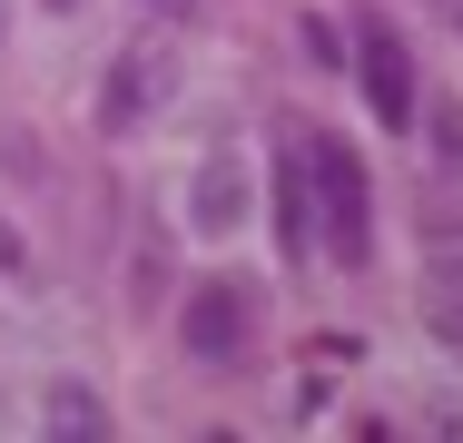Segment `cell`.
Listing matches in <instances>:
<instances>
[{
  "label": "cell",
  "instance_id": "6da1fadb",
  "mask_svg": "<svg viewBox=\"0 0 463 443\" xmlns=\"http://www.w3.org/2000/svg\"><path fill=\"white\" fill-rule=\"evenodd\" d=\"M306 168H316V217H326V257L335 266H365L374 257V187H365V158L345 138H306Z\"/></svg>",
  "mask_w": 463,
  "mask_h": 443
},
{
  "label": "cell",
  "instance_id": "7a4b0ae2",
  "mask_svg": "<svg viewBox=\"0 0 463 443\" xmlns=\"http://www.w3.org/2000/svg\"><path fill=\"white\" fill-rule=\"evenodd\" d=\"M355 89H365V108L384 118V128H414V118H424L404 30H384V20H365V30H355Z\"/></svg>",
  "mask_w": 463,
  "mask_h": 443
},
{
  "label": "cell",
  "instance_id": "3957f363",
  "mask_svg": "<svg viewBox=\"0 0 463 443\" xmlns=\"http://www.w3.org/2000/svg\"><path fill=\"white\" fill-rule=\"evenodd\" d=\"M168 89H178V60H168V50H118L109 99H99V128H109V138H128L138 118H158V108H168Z\"/></svg>",
  "mask_w": 463,
  "mask_h": 443
},
{
  "label": "cell",
  "instance_id": "277c9868",
  "mask_svg": "<svg viewBox=\"0 0 463 443\" xmlns=\"http://www.w3.org/2000/svg\"><path fill=\"white\" fill-rule=\"evenodd\" d=\"M178 335H187L197 364H237V354H247V296H237V286H217V276H207V286H187Z\"/></svg>",
  "mask_w": 463,
  "mask_h": 443
},
{
  "label": "cell",
  "instance_id": "5b68a950",
  "mask_svg": "<svg viewBox=\"0 0 463 443\" xmlns=\"http://www.w3.org/2000/svg\"><path fill=\"white\" fill-rule=\"evenodd\" d=\"M277 237L286 257L306 266V247H326V217H316V168H306V148H286L277 158Z\"/></svg>",
  "mask_w": 463,
  "mask_h": 443
},
{
  "label": "cell",
  "instance_id": "8992f818",
  "mask_svg": "<svg viewBox=\"0 0 463 443\" xmlns=\"http://www.w3.org/2000/svg\"><path fill=\"white\" fill-rule=\"evenodd\" d=\"M40 424H50V434H109V404H99L90 384H50V414H40Z\"/></svg>",
  "mask_w": 463,
  "mask_h": 443
},
{
  "label": "cell",
  "instance_id": "52a82bcc",
  "mask_svg": "<svg viewBox=\"0 0 463 443\" xmlns=\"http://www.w3.org/2000/svg\"><path fill=\"white\" fill-rule=\"evenodd\" d=\"M197 227H237V168L227 158H207V177H197Z\"/></svg>",
  "mask_w": 463,
  "mask_h": 443
},
{
  "label": "cell",
  "instance_id": "ba28073f",
  "mask_svg": "<svg viewBox=\"0 0 463 443\" xmlns=\"http://www.w3.org/2000/svg\"><path fill=\"white\" fill-rule=\"evenodd\" d=\"M296 40H306V60H326V70H355V40H345L335 20H316V10H306V20H296Z\"/></svg>",
  "mask_w": 463,
  "mask_h": 443
},
{
  "label": "cell",
  "instance_id": "9c48e42d",
  "mask_svg": "<svg viewBox=\"0 0 463 443\" xmlns=\"http://www.w3.org/2000/svg\"><path fill=\"white\" fill-rule=\"evenodd\" d=\"M434 158L463 168V108H434Z\"/></svg>",
  "mask_w": 463,
  "mask_h": 443
},
{
  "label": "cell",
  "instance_id": "30bf717a",
  "mask_svg": "<svg viewBox=\"0 0 463 443\" xmlns=\"http://www.w3.org/2000/svg\"><path fill=\"white\" fill-rule=\"evenodd\" d=\"M138 10H158V20H178V30L197 20V0H138Z\"/></svg>",
  "mask_w": 463,
  "mask_h": 443
},
{
  "label": "cell",
  "instance_id": "8fae6325",
  "mask_svg": "<svg viewBox=\"0 0 463 443\" xmlns=\"http://www.w3.org/2000/svg\"><path fill=\"white\" fill-rule=\"evenodd\" d=\"M0 266H20V237H10V227H0Z\"/></svg>",
  "mask_w": 463,
  "mask_h": 443
},
{
  "label": "cell",
  "instance_id": "7c38bea8",
  "mask_svg": "<svg viewBox=\"0 0 463 443\" xmlns=\"http://www.w3.org/2000/svg\"><path fill=\"white\" fill-rule=\"evenodd\" d=\"M40 10H60V20H70V10H90V0H40Z\"/></svg>",
  "mask_w": 463,
  "mask_h": 443
},
{
  "label": "cell",
  "instance_id": "4fadbf2b",
  "mask_svg": "<svg viewBox=\"0 0 463 443\" xmlns=\"http://www.w3.org/2000/svg\"><path fill=\"white\" fill-rule=\"evenodd\" d=\"M444 20H454V30H463V0H444Z\"/></svg>",
  "mask_w": 463,
  "mask_h": 443
},
{
  "label": "cell",
  "instance_id": "5bb4252c",
  "mask_svg": "<svg viewBox=\"0 0 463 443\" xmlns=\"http://www.w3.org/2000/svg\"><path fill=\"white\" fill-rule=\"evenodd\" d=\"M0 40H10V0H0Z\"/></svg>",
  "mask_w": 463,
  "mask_h": 443
}]
</instances>
